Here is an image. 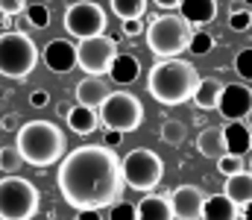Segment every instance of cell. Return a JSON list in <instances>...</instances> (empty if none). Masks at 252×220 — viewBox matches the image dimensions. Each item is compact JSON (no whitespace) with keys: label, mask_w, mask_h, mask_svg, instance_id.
Returning <instances> with one entry per match:
<instances>
[{"label":"cell","mask_w":252,"mask_h":220,"mask_svg":"<svg viewBox=\"0 0 252 220\" xmlns=\"http://www.w3.org/2000/svg\"><path fill=\"white\" fill-rule=\"evenodd\" d=\"M30 6H27V0H0V15H21V12H27Z\"/></svg>","instance_id":"obj_33"},{"label":"cell","mask_w":252,"mask_h":220,"mask_svg":"<svg viewBox=\"0 0 252 220\" xmlns=\"http://www.w3.org/2000/svg\"><path fill=\"white\" fill-rule=\"evenodd\" d=\"M27 27H32V30L50 27V6H44V3L30 6V9H27Z\"/></svg>","instance_id":"obj_27"},{"label":"cell","mask_w":252,"mask_h":220,"mask_svg":"<svg viewBox=\"0 0 252 220\" xmlns=\"http://www.w3.org/2000/svg\"><path fill=\"white\" fill-rule=\"evenodd\" d=\"M121 167H124L126 185L135 188V191H147V194L158 188L161 173H164V161H161V156L153 153V150H147V147H138V150L126 153L124 161H121Z\"/></svg>","instance_id":"obj_7"},{"label":"cell","mask_w":252,"mask_h":220,"mask_svg":"<svg viewBox=\"0 0 252 220\" xmlns=\"http://www.w3.org/2000/svg\"><path fill=\"white\" fill-rule=\"evenodd\" d=\"M156 3H158L161 9H179V6H182V0H156Z\"/></svg>","instance_id":"obj_38"},{"label":"cell","mask_w":252,"mask_h":220,"mask_svg":"<svg viewBox=\"0 0 252 220\" xmlns=\"http://www.w3.org/2000/svg\"><path fill=\"white\" fill-rule=\"evenodd\" d=\"M217 112L235 124V121H247V115L252 112V88L244 85V82H229L223 88V97H220V106Z\"/></svg>","instance_id":"obj_11"},{"label":"cell","mask_w":252,"mask_h":220,"mask_svg":"<svg viewBox=\"0 0 252 220\" xmlns=\"http://www.w3.org/2000/svg\"><path fill=\"white\" fill-rule=\"evenodd\" d=\"M15 147L21 150L24 161L32 167H50L64 158V132L53 121H27L18 129Z\"/></svg>","instance_id":"obj_3"},{"label":"cell","mask_w":252,"mask_h":220,"mask_svg":"<svg viewBox=\"0 0 252 220\" xmlns=\"http://www.w3.org/2000/svg\"><path fill=\"white\" fill-rule=\"evenodd\" d=\"M100 124L106 129H118V132H135L144 124V103L129 94V91H112L109 100L100 106Z\"/></svg>","instance_id":"obj_8"},{"label":"cell","mask_w":252,"mask_h":220,"mask_svg":"<svg viewBox=\"0 0 252 220\" xmlns=\"http://www.w3.org/2000/svg\"><path fill=\"white\" fill-rule=\"evenodd\" d=\"M47 100H50V97H47V91H32V97H30V103H32L35 109H44V106H47Z\"/></svg>","instance_id":"obj_36"},{"label":"cell","mask_w":252,"mask_h":220,"mask_svg":"<svg viewBox=\"0 0 252 220\" xmlns=\"http://www.w3.org/2000/svg\"><path fill=\"white\" fill-rule=\"evenodd\" d=\"M250 27H252V12L235 3L232 6V15H229V30L232 32H247Z\"/></svg>","instance_id":"obj_28"},{"label":"cell","mask_w":252,"mask_h":220,"mask_svg":"<svg viewBox=\"0 0 252 220\" xmlns=\"http://www.w3.org/2000/svg\"><path fill=\"white\" fill-rule=\"evenodd\" d=\"M196 150L205 156V158H220V156H226V138H223V129H217V126H208V129H202L199 132V138H196Z\"/></svg>","instance_id":"obj_21"},{"label":"cell","mask_w":252,"mask_h":220,"mask_svg":"<svg viewBox=\"0 0 252 220\" xmlns=\"http://www.w3.org/2000/svg\"><path fill=\"white\" fill-rule=\"evenodd\" d=\"M112 12H115L121 21L144 18V15H147V0H112Z\"/></svg>","instance_id":"obj_24"},{"label":"cell","mask_w":252,"mask_h":220,"mask_svg":"<svg viewBox=\"0 0 252 220\" xmlns=\"http://www.w3.org/2000/svg\"><path fill=\"white\" fill-rule=\"evenodd\" d=\"M144 35H147L150 53H156L158 59H179L182 53H188L193 27L182 15H158V18H153V24L147 27Z\"/></svg>","instance_id":"obj_4"},{"label":"cell","mask_w":252,"mask_h":220,"mask_svg":"<svg viewBox=\"0 0 252 220\" xmlns=\"http://www.w3.org/2000/svg\"><path fill=\"white\" fill-rule=\"evenodd\" d=\"M109 82L106 79H100V76H85V79H79L76 82V103L79 106H88V109H97L100 112V106L109 100Z\"/></svg>","instance_id":"obj_14"},{"label":"cell","mask_w":252,"mask_h":220,"mask_svg":"<svg viewBox=\"0 0 252 220\" xmlns=\"http://www.w3.org/2000/svg\"><path fill=\"white\" fill-rule=\"evenodd\" d=\"M247 121H250V129H252V112H250V115H247Z\"/></svg>","instance_id":"obj_42"},{"label":"cell","mask_w":252,"mask_h":220,"mask_svg":"<svg viewBox=\"0 0 252 220\" xmlns=\"http://www.w3.org/2000/svg\"><path fill=\"white\" fill-rule=\"evenodd\" d=\"M241 220H252V203L241 206Z\"/></svg>","instance_id":"obj_39"},{"label":"cell","mask_w":252,"mask_h":220,"mask_svg":"<svg viewBox=\"0 0 252 220\" xmlns=\"http://www.w3.org/2000/svg\"><path fill=\"white\" fill-rule=\"evenodd\" d=\"M235 71H238V76L241 79H247V82H252V47H244L238 56H235Z\"/></svg>","instance_id":"obj_31"},{"label":"cell","mask_w":252,"mask_h":220,"mask_svg":"<svg viewBox=\"0 0 252 220\" xmlns=\"http://www.w3.org/2000/svg\"><path fill=\"white\" fill-rule=\"evenodd\" d=\"M211 47H214V38H211V32H202V30H193V38H190V56H205V53H211Z\"/></svg>","instance_id":"obj_30"},{"label":"cell","mask_w":252,"mask_h":220,"mask_svg":"<svg viewBox=\"0 0 252 220\" xmlns=\"http://www.w3.org/2000/svg\"><path fill=\"white\" fill-rule=\"evenodd\" d=\"M121 24H124L126 38H138L141 32H147V30H144V18H129V21H121Z\"/></svg>","instance_id":"obj_34"},{"label":"cell","mask_w":252,"mask_h":220,"mask_svg":"<svg viewBox=\"0 0 252 220\" xmlns=\"http://www.w3.org/2000/svg\"><path fill=\"white\" fill-rule=\"evenodd\" d=\"M158 135H161V141H164V144L179 147V144H185V138H188V126H185L182 121H164Z\"/></svg>","instance_id":"obj_25"},{"label":"cell","mask_w":252,"mask_h":220,"mask_svg":"<svg viewBox=\"0 0 252 220\" xmlns=\"http://www.w3.org/2000/svg\"><path fill=\"white\" fill-rule=\"evenodd\" d=\"M109 220H138V209L126 200H118L115 206H109Z\"/></svg>","instance_id":"obj_32"},{"label":"cell","mask_w":252,"mask_h":220,"mask_svg":"<svg viewBox=\"0 0 252 220\" xmlns=\"http://www.w3.org/2000/svg\"><path fill=\"white\" fill-rule=\"evenodd\" d=\"M38 65V47L35 41L21 32V30H9L0 32V73L6 79H27Z\"/></svg>","instance_id":"obj_5"},{"label":"cell","mask_w":252,"mask_h":220,"mask_svg":"<svg viewBox=\"0 0 252 220\" xmlns=\"http://www.w3.org/2000/svg\"><path fill=\"white\" fill-rule=\"evenodd\" d=\"M59 191L64 203L76 212L115 206L126 191L121 158L103 144H82L70 150L59 164Z\"/></svg>","instance_id":"obj_1"},{"label":"cell","mask_w":252,"mask_h":220,"mask_svg":"<svg viewBox=\"0 0 252 220\" xmlns=\"http://www.w3.org/2000/svg\"><path fill=\"white\" fill-rule=\"evenodd\" d=\"M250 173H252V161H250Z\"/></svg>","instance_id":"obj_43"},{"label":"cell","mask_w":252,"mask_h":220,"mask_svg":"<svg viewBox=\"0 0 252 220\" xmlns=\"http://www.w3.org/2000/svg\"><path fill=\"white\" fill-rule=\"evenodd\" d=\"M76 220H103V218H100V209H79Z\"/></svg>","instance_id":"obj_37"},{"label":"cell","mask_w":252,"mask_h":220,"mask_svg":"<svg viewBox=\"0 0 252 220\" xmlns=\"http://www.w3.org/2000/svg\"><path fill=\"white\" fill-rule=\"evenodd\" d=\"M179 15L190 27H205L217 18V0H182Z\"/></svg>","instance_id":"obj_18"},{"label":"cell","mask_w":252,"mask_h":220,"mask_svg":"<svg viewBox=\"0 0 252 220\" xmlns=\"http://www.w3.org/2000/svg\"><path fill=\"white\" fill-rule=\"evenodd\" d=\"M223 194H226V197H232L238 206H247V203H252V173L241 170V173L229 176V179H226Z\"/></svg>","instance_id":"obj_22"},{"label":"cell","mask_w":252,"mask_h":220,"mask_svg":"<svg viewBox=\"0 0 252 220\" xmlns=\"http://www.w3.org/2000/svg\"><path fill=\"white\" fill-rule=\"evenodd\" d=\"M217 170H220L226 179L235 176V173H241V170H244V156H235V153L220 156V158H217Z\"/></svg>","instance_id":"obj_29"},{"label":"cell","mask_w":252,"mask_h":220,"mask_svg":"<svg viewBox=\"0 0 252 220\" xmlns=\"http://www.w3.org/2000/svg\"><path fill=\"white\" fill-rule=\"evenodd\" d=\"M202 220H241V206L226 194H211L205 197Z\"/></svg>","instance_id":"obj_17"},{"label":"cell","mask_w":252,"mask_h":220,"mask_svg":"<svg viewBox=\"0 0 252 220\" xmlns=\"http://www.w3.org/2000/svg\"><path fill=\"white\" fill-rule=\"evenodd\" d=\"M106 12L100 3L94 0H79L70 3L64 9V32H70L73 38H91V35H103L106 32Z\"/></svg>","instance_id":"obj_10"},{"label":"cell","mask_w":252,"mask_h":220,"mask_svg":"<svg viewBox=\"0 0 252 220\" xmlns=\"http://www.w3.org/2000/svg\"><path fill=\"white\" fill-rule=\"evenodd\" d=\"M38 212V188L21 176L0 179V220H32Z\"/></svg>","instance_id":"obj_6"},{"label":"cell","mask_w":252,"mask_h":220,"mask_svg":"<svg viewBox=\"0 0 252 220\" xmlns=\"http://www.w3.org/2000/svg\"><path fill=\"white\" fill-rule=\"evenodd\" d=\"M41 56H44V65L56 73H67V71L76 68V47H73V41H67V38H53V41L44 47Z\"/></svg>","instance_id":"obj_13"},{"label":"cell","mask_w":252,"mask_h":220,"mask_svg":"<svg viewBox=\"0 0 252 220\" xmlns=\"http://www.w3.org/2000/svg\"><path fill=\"white\" fill-rule=\"evenodd\" d=\"M170 206L176 220H202L205 191L199 185H179L176 191H170Z\"/></svg>","instance_id":"obj_12"},{"label":"cell","mask_w":252,"mask_h":220,"mask_svg":"<svg viewBox=\"0 0 252 220\" xmlns=\"http://www.w3.org/2000/svg\"><path fill=\"white\" fill-rule=\"evenodd\" d=\"M64 121H67L70 132H76V135H91V132L103 129L100 112H97V109H88V106H79V103L64 112Z\"/></svg>","instance_id":"obj_16"},{"label":"cell","mask_w":252,"mask_h":220,"mask_svg":"<svg viewBox=\"0 0 252 220\" xmlns=\"http://www.w3.org/2000/svg\"><path fill=\"white\" fill-rule=\"evenodd\" d=\"M115 59H118V41L112 35H91L76 44V68H82L88 76L109 73Z\"/></svg>","instance_id":"obj_9"},{"label":"cell","mask_w":252,"mask_h":220,"mask_svg":"<svg viewBox=\"0 0 252 220\" xmlns=\"http://www.w3.org/2000/svg\"><path fill=\"white\" fill-rule=\"evenodd\" d=\"M138 73H141L138 59H135V56H129V53H118V59L112 62L109 76H112L115 82H121V85H129V82H135V79H138Z\"/></svg>","instance_id":"obj_23"},{"label":"cell","mask_w":252,"mask_h":220,"mask_svg":"<svg viewBox=\"0 0 252 220\" xmlns=\"http://www.w3.org/2000/svg\"><path fill=\"white\" fill-rule=\"evenodd\" d=\"M223 138H226V153L244 156L247 150H252V129L244 121H235V124L223 126Z\"/></svg>","instance_id":"obj_20"},{"label":"cell","mask_w":252,"mask_h":220,"mask_svg":"<svg viewBox=\"0 0 252 220\" xmlns=\"http://www.w3.org/2000/svg\"><path fill=\"white\" fill-rule=\"evenodd\" d=\"M241 6H244V9H250V12H252V0H241Z\"/></svg>","instance_id":"obj_41"},{"label":"cell","mask_w":252,"mask_h":220,"mask_svg":"<svg viewBox=\"0 0 252 220\" xmlns=\"http://www.w3.org/2000/svg\"><path fill=\"white\" fill-rule=\"evenodd\" d=\"M21 167H24L21 150H18V147H0V170L9 173V176H15Z\"/></svg>","instance_id":"obj_26"},{"label":"cell","mask_w":252,"mask_h":220,"mask_svg":"<svg viewBox=\"0 0 252 220\" xmlns=\"http://www.w3.org/2000/svg\"><path fill=\"white\" fill-rule=\"evenodd\" d=\"M0 30L9 32V15H0Z\"/></svg>","instance_id":"obj_40"},{"label":"cell","mask_w":252,"mask_h":220,"mask_svg":"<svg viewBox=\"0 0 252 220\" xmlns=\"http://www.w3.org/2000/svg\"><path fill=\"white\" fill-rule=\"evenodd\" d=\"M223 88H226V82H223V79H214V76H205V79H199V85H196V94H193V103H196V109H202V112H211V109H217V106H220V97H223Z\"/></svg>","instance_id":"obj_19"},{"label":"cell","mask_w":252,"mask_h":220,"mask_svg":"<svg viewBox=\"0 0 252 220\" xmlns=\"http://www.w3.org/2000/svg\"><path fill=\"white\" fill-rule=\"evenodd\" d=\"M199 79L202 76L188 59H158L147 73V88L161 106H182L193 100Z\"/></svg>","instance_id":"obj_2"},{"label":"cell","mask_w":252,"mask_h":220,"mask_svg":"<svg viewBox=\"0 0 252 220\" xmlns=\"http://www.w3.org/2000/svg\"><path fill=\"white\" fill-rule=\"evenodd\" d=\"M121 141H124V132H118V129H106V126H103V147L115 150Z\"/></svg>","instance_id":"obj_35"},{"label":"cell","mask_w":252,"mask_h":220,"mask_svg":"<svg viewBox=\"0 0 252 220\" xmlns=\"http://www.w3.org/2000/svg\"><path fill=\"white\" fill-rule=\"evenodd\" d=\"M135 209H138V220H176L167 191H161V194L150 191L147 197H141V203Z\"/></svg>","instance_id":"obj_15"}]
</instances>
